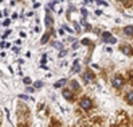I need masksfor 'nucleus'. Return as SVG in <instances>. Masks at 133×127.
<instances>
[{"mask_svg": "<svg viewBox=\"0 0 133 127\" xmlns=\"http://www.w3.org/2000/svg\"><path fill=\"white\" fill-rule=\"evenodd\" d=\"M102 39H103V41L107 43V44H108V43H110V44H115V43H116V39H115V38H112V35L110 34L109 31L103 32Z\"/></svg>", "mask_w": 133, "mask_h": 127, "instance_id": "1", "label": "nucleus"}, {"mask_svg": "<svg viewBox=\"0 0 133 127\" xmlns=\"http://www.w3.org/2000/svg\"><path fill=\"white\" fill-rule=\"evenodd\" d=\"M80 105L83 109H89L91 107V100L89 98H83V99L80 101Z\"/></svg>", "mask_w": 133, "mask_h": 127, "instance_id": "2", "label": "nucleus"}, {"mask_svg": "<svg viewBox=\"0 0 133 127\" xmlns=\"http://www.w3.org/2000/svg\"><path fill=\"white\" fill-rule=\"evenodd\" d=\"M123 84V80L122 78H120V77H116V78H113L112 79V86L115 88H120Z\"/></svg>", "mask_w": 133, "mask_h": 127, "instance_id": "3", "label": "nucleus"}, {"mask_svg": "<svg viewBox=\"0 0 133 127\" xmlns=\"http://www.w3.org/2000/svg\"><path fill=\"white\" fill-rule=\"evenodd\" d=\"M121 50L123 54L127 56H131V54H132V48H131V46H129V45H123L121 47Z\"/></svg>", "mask_w": 133, "mask_h": 127, "instance_id": "4", "label": "nucleus"}, {"mask_svg": "<svg viewBox=\"0 0 133 127\" xmlns=\"http://www.w3.org/2000/svg\"><path fill=\"white\" fill-rule=\"evenodd\" d=\"M83 79H84L85 83H90V81H92V79H93V75L91 72L87 71V72H84V75H83Z\"/></svg>", "mask_w": 133, "mask_h": 127, "instance_id": "5", "label": "nucleus"}, {"mask_svg": "<svg viewBox=\"0 0 133 127\" xmlns=\"http://www.w3.org/2000/svg\"><path fill=\"white\" fill-rule=\"evenodd\" d=\"M62 96H63L65 99H71L72 98V93L70 89H64V90H62Z\"/></svg>", "mask_w": 133, "mask_h": 127, "instance_id": "6", "label": "nucleus"}, {"mask_svg": "<svg viewBox=\"0 0 133 127\" xmlns=\"http://www.w3.org/2000/svg\"><path fill=\"white\" fill-rule=\"evenodd\" d=\"M72 70L74 72H79L80 71V65H79V60H74V63H73V66H72Z\"/></svg>", "mask_w": 133, "mask_h": 127, "instance_id": "7", "label": "nucleus"}, {"mask_svg": "<svg viewBox=\"0 0 133 127\" xmlns=\"http://www.w3.org/2000/svg\"><path fill=\"white\" fill-rule=\"evenodd\" d=\"M124 32L128 36H133V26H127L124 28Z\"/></svg>", "mask_w": 133, "mask_h": 127, "instance_id": "8", "label": "nucleus"}, {"mask_svg": "<svg viewBox=\"0 0 133 127\" xmlns=\"http://www.w3.org/2000/svg\"><path fill=\"white\" fill-rule=\"evenodd\" d=\"M44 23H45V26H47V27H50L52 25V19L48 15V12H47V16H45V19H44Z\"/></svg>", "mask_w": 133, "mask_h": 127, "instance_id": "9", "label": "nucleus"}, {"mask_svg": "<svg viewBox=\"0 0 133 127\" xmlns=\"http://www.w3.org/2000/svg\"><path fill=\"white\" fill-rule=\"evenodd\" d=\"M65 83H66V79H65V78L60 79L59 81H58V83L55 84V88H59V87H61V86H63Z\"/></svg>", "mask_w": 133, "mask_h": 127, "instance_id": "10", "label": "nucleus"}, {"mask_svg": "<svg viewBox=\"0 0 133 127\" xmlns=\"http://www.w3.org/2000/svg\"><path fill=\"white\" fill-rule=\"evenodd\" d=\"M71 88L74 89V90H79V89H80V86H79V84L76 80H72L71 81Z\"/></svg>", "mask_w": 133, "mask_h": 127, "instance_id": "11", "label": "nucleus"}, {"mask_svg": "<svg viewBox=\"0 0 133 127\" xmlns=\"http://www.w3.org/2000/svg\"><path fill=\"white\" fill-rule=\"evenodd\" d=\"M52 45H53V46H55V48H57V49H60V50H62V49H63V45H62L61 43H59V41H55Z\"/></svg>", "mask_w": 133, "mask_h": 127, "instance_id": "12", "label": "nucleus"}, {"mask_svg": "<svg viewBox=\"0 0 133 127\" xmlns=\"http://www.w3.org/2000/svg\"><path fill=\"white\" fill-rule=\"evenodd\" d=\"M127 99L129 100V103H133V90L129 92L127 95Z\"/></svg>", "mask_w": 133, "mask_h": 127, "instance_id": "13", "label": "nucleus"}, {"mask_svg": "<svg viewBox=\"0 0 133 127\" xmlns=\"http://www.w3.org/2000/svg\"><path fill=\"white\" fill-rule=\"evenodd\" d=\"M49 40V35L48 34H44L43 35V37L41 38V44H45Z\"/></svg>", "mask_w": 133, "mask_h": 127, "instance_id": "14", "label": "nucleus"}, {"mask_svg": "<svg viewBox=\"0 0 133 127\" xmlns=\"http://www.w3.org/2000/svg\"><path fill=\"white\" fill-rule=\"evenodd\" d=\"M23 83L26 85H30L31 84V78H29V77H24V78H23Z\"/></svg>", "mask_w": 133, "mask_h": 127, "instance_id": "15", "label": "nucleus"}, {"mask_svg": "<svg viewBox=\"0 0 133 127\" xmlns=\"http://www.w3.org/2000/svg\"><path fill=\"white\" fill-rule=\"evenodd\" d=\"M19 98H22V99H24V100H28V99H32L33 100V98L31 97H28L27 95H22V94H20V95H19Z\"/></svg>", "mask_w": 133, "mask_h": 127, "instance_id": "16", "label": "nucleus"}, {"mask_svg": "<svg viewBox=\"0 0 133 127\" xmlns=\"http://www.w3.org/2000/svg\"><path fill=\"white\" fill-rule=\"evenodd\" d=\"M42 83H41V81H36V83H35V88H40V87H42Z\"/></svg>", "mask_w": 133, "mask_h": 127, "instance_id": "17", "label": "nucleus"}, {"mask_svg": "<svg viewBox=\"0 0 133 127\" xmlns=\"http://www.w3.org/2000/svg\"><path fill=\"white\" fill-rule=\"evenodd\" d=\"M81 14H82L83 17H85V16L88 15V11H87V9H84V8H82V9H81Z\"/></svg>", "mask_w": 133, "mask_h": 127, "instance_id": "18", "label": "nucleus"}, {"mask_svg": "<svg viewBox=\"0 0 133 127\" xmlns=\"http://www.w3.org/2000/svg\"><path fill=\"white\" fill-rule=\"evenodd\" d=\"M9 25H10V20L9 19H6L5 21H3V26H5V27H8Z\"/></svg>", "mask_w": 133, "mask_h": 127, "instance_id": "19", "label": "nucleus"}, {"mask_svg": "<svg viewBox=\"0 0 133 127\" xmlns=\"http://www.w3.org/2000/svg\"><path fill=\"white\" fill-rule=\"evenodd\" d=\"M66 55V50H64V49H63V50H62L61 52H60V55H59V57H60V58H62V57H64Z\"/></svg>", "mask_w": 133, "mask_h": 127, "instance_id": "20", "label": "nucleus"}, {"mask_svg": "<svg viewBox=\"0 0 133 127\" xmlns=\"http://www.w3.org/2000/svg\"><path fill=\"white\" fill-rule=\"evenodd\" d=\"M26 90H27L28 93H33V92H35V88H32V87H27Z\"/></svg>", "mask_w": 133, "mask_h": 127, "instance_id": "21", "label": "nucleus"}, {"mask_svg": "<svg viewBox=\"0 0 133 127\" xmlns=\"http://www.w3.org/2000/svg\"><path fill=\"white\" fill-rule=\"evenodd\" d=\"M89 43H90V41H89L88 39H83L82 41H81V44H82V45H89Z\"/></svg>", "mask_w": 133, "mask_h": 127, "instance_id": "22", "label": "nucleus"}, {"mask_svg": "<svg viewBox=\"0 0 133 127\" xmlns=\"http://www.w3.org/2000/svg\"><path fill=\"white\" fill-rule=\"evenodd\" d=\"M74 27H76V30H77V31L80 30V26H79L78 22H74Z\"/></svg>", "mask_w": 133, "mask_h": 127, "instance_id": "23", "label": "nucleus"}, {"mask_svg": "<svg viewBox=\"0 0 133 127\" xmlns=\"http://www.w3.org/2000/svg\"><path fill=\"white\" fill-rule=\"evenodd\" d=\"M72 48L74 49V50H76V49H78V48H79V44H78V43H76V44H73V46H72Z\"/></svg>", "mask_w": 133, "mask_h": 127, "instance_id": "24", "label": "nucleus"}, {"mask_svg": "<svg viewBox=\"0 0 133 127\" xmlns=\"http://www.w3.org/2000/svg\"><path fill=\"white\" fill-rule=\"evenodd\" d=\"M63 28H64V29H65L66 31H69V32H72V30H71V29H70V28H69L68 26H65V25H64V26H63Z\"/></svg>", "mask_w": 133, "mask_h": 127, "instance_id": "25", "label": "nucleus"}, {"mask_svg": "<svg viewBox=\"0 0 133 127\" xmlns=\"http://www.w3.org/2000/svg\"><path fill=\"white\" fill-rule=\"evenodd\" d=\"M45 58H47V55H43V57H42V61H41V64H45Z\"/></svg>", "mask_w": 133, "mask_h": 127, "instance_id": "26", "label": "nucleus"}, {"mask_svg": "<svg viewBox=\"0 0 133 127\" xmlns=\"http://www.w3.org/2000/svg\"><path fill=\"white\" fill-rule=\"evenodd\" d=\"M0 47H1V48H3V47H6V44H5V43H3V41H2V43H0Z\"/></svg>", "mask_w": 133, "mask_h": 127, "instance_id": "27", "label": "nucleus"}, {"mask_svg": "<svg viewBox=\"0 0 133 127\" xmlns=\"http://www.w3.org/2000/svg\"><path fill=\"white\" fill-rule=\"evenodd\" d=\"M20 36H21L22 38H24V37H26V34H24V32H22V31H21V32H20Z\"/></svg>", "mask_w": 133, "mask_h": 127, "instance_id": "28", "label": "nucleus"}, {"mask_svg": "<svg viewBox=\"0 0 133 127\" xmlns=\"http://www.w3.org/2000/svg\"><path fill=\"white\" fill-rule=\"evenodd\" d=\"M95 15H101V10H97V11H95Z\"/></svg>", "mask_w": 133, "mask_h": 127, "instance_id": "29", "label": "nucleus"}, {"mask_svg": "<svg viewBox=\"0 0 133 127\" xmlns=\"http://www.w3.org/2000/svg\"><path fill=\"white\" fill-rule=\"evenodd\" d=\"M17 17H18V15H17V14H14V15H12V19H16Z\"/></svg>", "mask_w": 133, "mask_h": 127, "instance_id": "30", "label": "nucleus"}, {"mask_svg": "<svg viewBox=\"0 0 133 127\" xmlns=\"http://www.w3.org/2000/svg\"><path fill=\"white\" fill-rule=\"evenodd\" d=\"M81 23H82V25H87V21H85L84 19H82V20H81Z\"/></svg>", "mask_w": 133, "mask_h": 127, "instance_id": "31", "label": "nucleus"}, {"mask_svg": "<svg viewBox=\"0 0 133 127\" xmlns=\"http://www.w3.org/2000/svg\"><path fill=\"white\" fill-rule=\"evenodd\" d=\"M39 6H40V3H36V5H35V6H33V7H35V8H38Z\"/></svg>", "mask_w": 133, "mask_h": 127, "instance_id": "32", "label": "nucleus"}, {"mask_svg": "<svg viewBox=\"0 0 133 127\" xmlns=\"http://www.w3.org/2000/svg\"><path fill=\"white\" fill-rule=\"evenodd\" d=\"M59 34H60V35H63V30L60 29V30H59Z\"/></svg>", "mask_w": 133, "mask_h": 127, "instance_id": "33", "label": "nucleus"}, {"mask_svg": "<svg viewBox=\"0 0 133 127\" xmlns=\"http://www.w3.org/2000/svg\"><path fill=\"white\" fill-rule=\"evenodd\" d=\"M0 56H1V57H5L6 54H5V52H1V54H0Z\"/></svg>", "mask_w": 133, "mask_h": 127, "instance_id": "34", "label": "nucleus"}, {"mask_svg": "<svg viewBox=\"0 0 133 127\" xmlns=\"http://www.w3.org/2000/svg\"><path fill=\"white\" fill-rule=\"evenodd\" d=\"M119 1H121V2H127V1H129V0H119Z\"/></svg>", "mask_w": 133, "mask_h": 127, "instance_id": "35", "label": "nucleus"}, {"mask_svg": "<svg viewBox=\"0 0 133 127\" xmlns=\"http://www.w3.org/2000/svg\"><path fill=\"white\" fill-rule=\"evenodd\" d=\"M1 16H2V14H1V12H0V17H1Z\"/></svg>", "mask_w": 133, "mask_h": 127, "instance_id": "36", "label": "nucleus"}, {"mask_svg": "<svg viewBox=\"0 0 133 127\" xmlns=\"http://www.w3.org/2000/svg\"><path fill=\"white\" fill-rule=\"evenodd\" d=\"M1 2H2V0H0V3H1Z\"/></svg>", "mask_w": 133, "mask_h": 127, "instance_id": "37", "label": "nucleus"}, {"mask_svg": "<svg viewBox=\"0 0 133 127\" xmlns=\"http://www.w3.org/2000/svg\"><path fill=\"white\" fill-rule=\"evenodd\" d=\"M59 1H63V0H59Z\"/></svg>", "mask_w": 133, "mask_h": 127, "instance_id": "38", "label": "nucleus"}]
</instances>
